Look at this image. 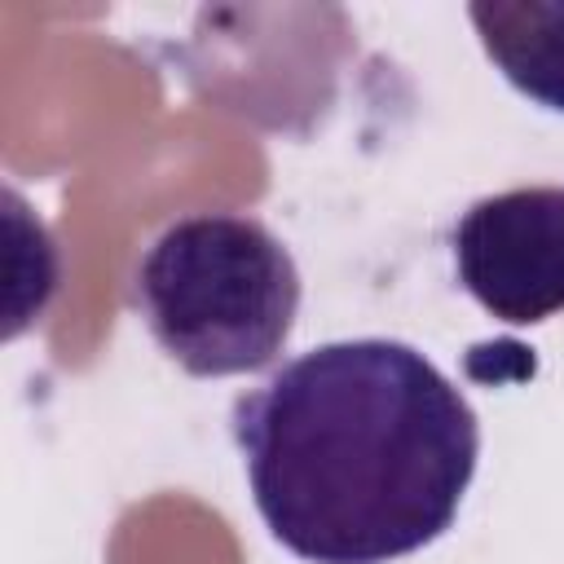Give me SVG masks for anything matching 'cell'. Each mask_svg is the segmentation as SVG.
Returning <instances> with one entry per match:
<instances>
[{
    "label": "cell",
    "mask_w": 564,
    "mask_h": 564,
    "mask_svg": "<svg viewBox=\"0 0 564 564\" xmlns=\"http://www.w3.org/2000/svg\"><path fill=\"white\" fill-rule=\"evenodd\" d=\"M264 529L308 564H388L436 542L476 476L471 401L401 339H335L229 410Z\"/></svg>",
    "instance_id": "obj_1"
},
{
    "label": "cell",
    "mask_w": 564,
    "mask_h": 564,
    "mask_svg": "<svg viewBox=\"0 0 564 564\" xmlns=\"http://www.w3.org/2000/svg\"><path fill=\"white\" fill-rule=\"evenodd\" d=\"M132 304L185 375H251L273 366L295 330L300 269L264 220L194 212L145 247Z\"/></svg>",
    "instance_id": "obj_2"
},
{
    "label": "cell",
    "mask_w": 564,
    "mask_h": 564,
    "mask_svg": "<svg viewBox=\"0 0 564 564\" xmlns=\"http://www.w3.org/2000/svg\"><path fill=\"white\" fill-rule=\"evenodd\" d=\"M463 291L498 322L538 326L564 313V185L476 198L449 229Z\"/></svg>",
    "instance_id": "obj_3"
},
{
    "label": "cell",
    "mask_w": 564,
    "mask_h": 564,
    "mask_svg": "<svg viewBox=\"0 0 564 564\" xmlns=\"http://www.w3.org/2000/svg\"><path fill=\"white\" fill-rule=\"evenodd\" d=\"M467 18L502 79L542 110L564 115V0H485Z\"/></svg>",
    "instance_id": "obj_4"
}]
</instances>
